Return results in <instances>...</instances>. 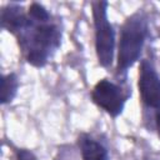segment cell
Instances as JSON below:
<instances>
[{
    "label": "cell",
    "mask_w": 160,
    "mask_h": 160,
    "mask_svg": "<svg viewBox=\"0 0 160 160\" xmlns=\"http://www.w3.org/2000/svg\"><path fill=\"white\" fill-rule=\"evenodd\" d=\"M1 26L16 35L26 60L34 66H42L60 45V30L51 21L50 14L40 4H31L28 14L19 6L1 10Z\"/></svg>",
    "instance_id": "cell-1"
},
{
    "label": "cell",
    "mask_w": 160,
    "mask_h": 160,
    "mask_svg": "<svg viewBox=\"0 0 160 160\" xmlns=\"http://www.w3.org/2000/svg\"><path fill=\"white\" fill-rule=\"evenodd\" d=\"M148 24L141 14H134L122 25L119 41L118 71L125 72L139 58L146 39Z\"/></svg>",
    "instance_id": "cell-2"
},
{
    "label": "cell",
    "mask_w": 160,
    "mask_h": 160,
    "mask_svg": "<svg viewBox=\"0 0 160 160\" xmlns=\"http://www.w3.org/2000/svg\"><path fill=\"white\" fill-rule=\"evenodd\" d=\"M108 2L94 1L92 2V16L95 26V48L99 62L102 66H109L112 62L114 56V30L108 20Z\"/></svg>",
    "instance_id": "cell-3"
},
{
    "label": "cell",
    "mask_w": 160,
    "mask_h": 160,
    "mask_svg": "<svg viewBox=\"0 0 160 160\" xmlns=\"http://www.w3.org/2000/svg\"><path fill=\"white\" fill-rule=\"evenodd\" d=\"M91 96L94 102L111 116H118L121 114L126 99L122 90L108 80H100L95 85Z\"/></svg>",
    "instance_id": "cell-4"
},
{
    "label": "cell",
    "mask_w": 160,
    "mask_h": 160,
    "mask_svg": "<svg viewBox=\"0 0 160 160\" xmlns=\"http://www.w3.org/2000/svg\"><path fill=\"white\" fill-rule=\"evenodd\" d=\"M139 90L142 101L150 108H160V78L149 61H142L139 74Z\"/></svg>",
    "instance_id": "cell-5"
},
{
    "label": "cell",
    "mask_w": 160,
    "mask_h": 160,
    "mask_svg": "<svg viewBox=\"0 0 160 160\" xmlns=\"http://www.w3.org/2000/svg\"><path fill=\"white\" fill-rule=\"evenodd\" d=\"M79 146L82 160H109L105 148L89 135H81L79 138Z\"/></svg>",
    "instance_id": "cell-6"
},
{
    "label": "cell",
    "mask_w": 160,
    "mask_h": 160,
    "mask_svg": "<svg viewBox=\"0 0 160 160\" xmlns=\"http://www.w3.org/2000/svg\"><path fill=\"white\" fill-rule=\"evenodd\" d=\"M18 85H19V81L15 74H9L2 76L1 79V102L2 104H6L14 99L18 90Z\"/></svg>",
    "instance_id": "cell-7"
},
{
    "label": "cell",
    "mask_w": 160,
    "mask_h": 160,
    "mask_svg": "<svg viewBox=\"0 0 160 160\" xmlns=\"http://www.w3.org/2000/svg\"><path fill=\"white\" fill-rule=\"evenodd\" d=\"M16 160H36V158L28 150H19L16 152Z\"/></svg>",
    "instance_id": "cell-8"
},
{
    "label": "cell",
    "mask_w": 160,
    "mask_h": 160,
    "mask_svg": "<svg viewBox=\"0 0 160 160\" xmlns=\"http://www.w3.org/2000/svg\"><path fill=\"white\" fill-rule=\"evenodd\" d=\"M155 121H156V129H158V134H159V136H160V111H159V112H156Z\"/></svg>",
    "instance_id": "cell-9"
}]
</instances>
